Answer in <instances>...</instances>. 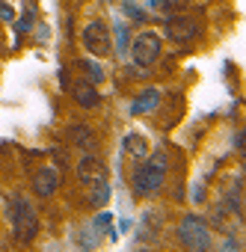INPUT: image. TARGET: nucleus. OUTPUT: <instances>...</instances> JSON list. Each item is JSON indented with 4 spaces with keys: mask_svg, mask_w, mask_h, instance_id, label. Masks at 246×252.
Returning a JSON list of instances; mask_svg holds the SVG:
<instances>
[{
    "mask_svg": "<svg viewBox=\"0 0 246 252\" xmlns=\"http://www.w3.org/2000/svg\"><path fill=\"white\" fill-rule=\"evenodd\" d=\"M166 166H169L166 152H154L152 158H143L140 166L134 169V178H131L134 196H137V199L154 196V193L163 187V181H166Z\"/></svg>",
    "mask_w": 246,
    "mask_h": 252,
    "instance_id": "nucleus-1",
    "label": "nucleus"
},
{
    "mask_svg": "<svg viewBox=\"0 0 246 252\" xmlns=\"http://www.w3.org/2000/svg\"><path fill=\"white\" fill-rule=\"evenodd\" d=\"M178 240L187 252H208L214 246V237H211V228L208 222L199 217V214H184L181 222H178Z\"/></svg>",
    "mask_w": 246,
    "mask_h": 252,
    "instance_id": "nucleus-2",
    "label": "nucleus"
},
{
    "mask_svg": "<svg viewBox=\"0 0 246 252\" xmlns=\"http://www.w3.org/2000/svg\"><path fill=\"white\" fill-rule=\"evenodd\" d=\"M9 220H12V234H15L18 243H30L36 237V231H39V214H36V208L24 196H15L12 199Z\"/></svg>",
    "mask_w": 246,
    "mask_h": 252,
    "instance_id": "nucleus-3",
    "label": "nucleus"
},
{
    "mask_svg": "<svg viewBox=\"0 0 246 252\" xmlns=\"http://www.w3.org/2000/svg\"><path fill=\"white\" fill-rule=\"evenodd\" d=\"M128 54H131V60H134L137 68H146V71H149V68L160 60V54H163V39H160L154 30H143V33H137V36L131 39Z\"/></svg>",
    "mask_w": 246,
    "mask_h": 252,
    "instance_id": "nucleus-4",
    "label": "nucleus"
},
{
    "mask_svg": "<svg viewBox=\"0 0 246 252\" xmlns=\"http://www.w3.org/2000/svg\"><path fill=\"white\" fill-rule=\"evenodd\" d=\"M80 42H83L86 54L95 57V60H104L107 54H113V36H110V27H107V21H101V18H92V21L83 27Z\"/></svg>",
    "mask_w": 246,
    "mask_h": 252,
    "instance_id": "nucleus-5",
    "label": "nucleus"
},
{
    "mask_svg": "<svg viewBox=\"0 0 246 252\" xmlns=\"http://www.w3.org/2000/svg\"><path fill=\"white\" fill-rule=\"evenodd\" d=\"M196 33H199V24H196L193 18H187V15H172V18L166 21V36H169L175 45L193 42Z\"/></svg>",
    "mask_w": 246,
    "mask_h": 252,
    "instance_id": "nucleus-6",
    "label": "nucleus"
},
{
    "mask_svg": "<svg viewBox=\"0 0 246 252\" xmlns=\"http://www.w3.org/2000/svg\"><path fill=\"white\" fill-rule=\"evenodd\" d=\"M74 175H77V181L80 184H95V181H101L104 178V160L98 158V155H92V152H86L80 160H77V166H74Z\"/></svg>",
    "mask_w": 246,
    "mask_h": 252,
    "instance_id": "nucleus-7",
    "label": "nucleus"
},
{
    "mask_svg": "<svg viewBox=\"0 0 246 252\" xmlns=\"http://www.w3.org/2000/svg\"><path fill=\"white\" fill-rule=\"evenodd\" d=\"M60 190V172H57V166H42V169H36V175H33V193L39 196V199H48V196H54Z\"/></svg>",
    "mask_w": 246,
    "mask_h": 252,
    "instance_id": "nucleus-8",
    "label": "nucleus"
},
{
    "mask_svg": "<svg viewBox=\"0 0 246 252\" xmlns=\"http://www.w3.org/2000/svg\"><path fill=\"white\" fill-rule=\"evenodd\" d=\"M68 89H71V98H74V104H80L83 110H95V107L101 104V95H98L95 83H89V80H74Z\"/></svg>",
    "mask_w": 246,
    "mask_h": 252,
    "instance_id": "nucleus-9",
    "label": "nucleus"
},
{
    "mask_svg": "<svg viewBox=\"0 0 246 252\" xmlns=\"http://www.w3.org/2000/svg\"><path fill=\"white\" fill-rule=\"evenodd\" d=\"M65 134H68V143L74 149H80V152H92L98 146V134L89 128V125H68Z\"/></svg>",
    "mask_w": 246,
    "mask_h": 252,
    "instance_id": "nucleus-10",
    "label": "nucleus"
},
{
    "mask_svg": "<svg viewBox=\"0 0 246 252\" xmlns=\"http://www.w3.org/2000/svg\"><path fill=\"white\" fill-rule=\"evenodd\" d=\"M160 98H163V92H160V89H154V86L140 89V92H137V98H134V104H131V116L154 113V110L160 107Z\"/></svg>",
    "mask_w": 246,
    "mask_h": 252,
    "instance_id": "nucleus-11",
    "label": "nucleus"
},
{
    "mask_svg": "<svg viewBox=\"0 0 246 252\" xmlns=\"http://www.w3.org/2000/svg\"><path fill=\"white\" fill-rule=\"evenodd\" d=\"M77 68H80V71L86 74V80H89V83H95V86H98V83H104V77H107V74H104V68H101V63H98L95 57H83V60H77Z\"/></svg>",
    "mask_w": 246,
    "mask_h": 252,
    "instance_id": "nucleus-12",
    "label": "nucleus"
},
{
    "mask_svg": "<svg viewBox=\"0 0 246 252\" xmlns=\"http://www.w3.org/2000/svg\"><path fill=\"white\" fill-rule=\"evenodd\" d=\"M110 36H113V51H119V57H125V54H128V45H131V30H128V24L119 21L116 30H110Z\"/></svg>",
    "mask_w": 246,
    "mask_h": 252,
    "instance_id": "nucleus-13",
    "label": "nucleus"
},
{
    "mask_svg": "<svg viewBox=\"0 0 246 252\" xmlns=\"http://www.w3.org/2000/svg\"><path fill=\"white\" fill-rule=\"evenodd\" d=\"M122 146H125V152H128V155H134L137 160H143V158L149 155V140H146L143 134H128Z\"/></svg>",
    "mask_w": 246,
    "mask_h": 252,
    "instance_id": "nucleus-14",
    "label": "nucleus"
},
{
    "mask_svg": "<svg viewBox=\"0 0 246 252\" xmlns=\"http://www.w3.org/2000/svg\"><path fill=\"white\" fill-rule=\"evenodd\" d=\"M89 187H92V193H89L92 208H104V205L110 202V184H107V178H101V181H95V184H89Z\"/></svg>",
    "mask_w": 246,
    "mask_h": 252,
    "instance_id": "nucleus-15",
    "label": "nucleus"
},
{
    "mask_svg": "<svg viewBox=\"0 0 246 252\" xmlns=\"http://www.w3.org/2000/svg\"><path fill=\"white\" fill-rule=\"evenodd\" d=\"M190 3L193 0H160V9L169 12V15H181V12L190 9Z\"/></svg>",
    "mask_w": 246,
    "mask_h": 252,
    "instance_id": "nucleus-16",
    "label": "nucleus"
},
{
    "mask_svg": "<svg viewBox=\"0 0 246 252\" xmlns=\"http://www.w3.org/2000/svg\"><path fill=\"white\" fill-rule=\"evenodd\" d=\"M122 12L128 18H134V21H146V9H140L134 0H122Z\"/></svg>",
    "mask_w": 246,
    "mask_h": 252,
    "instance_id": "nucleus-17",
    "label": "nucleus"
},
{
    "mask_svg": "<svg viewBox=\"0 0 246 252\" xmlns=\"http://www.w3.org/2000/svg\"><path fill=\"white\" fill-rule=\"evenodd\" d=\"M92 225H95L98 231H107V228H110V214H98V217L92 220Z\"/></svg>",
    "mask_w": 246,
    "mask_h": 252,
    "instance_id": "nucleus-18",
    "label": "nucleus"
},
{
    "mask_svg": "<svg viewBox=\"0 0 246 252\" xmlns=\"http://www.w3.org/2000/svg\"><path fill=\"white\" fill-rule=\"evenodd\" d=\"M18 30H21V33H30V30H33V9H30V12H24V18H21Z\"/></svg>",
    "mask_w": 246,
    "mask_h": 252,
    "instance_id": "nucleus-19",
    "label": "nucleus"
},
{
    "mask_svg": "<svg viewBox=\"0 0 246 252\" xmlns=\"http://www.w3.org/2000/svg\"><path fill=\"white\" fill-rule=\"evenodd\" d=\"M0 18H3V21H12V18H15L12 6H9V3H3V0H0Z\"/></svg>",
    "mask_w": 246,
    "mask_h": 252,
    "instance_id": "nucleus-20",
    "label": "nucleus"
},
{
    "mask_svg": "<svg viewBox=\"0 0 246 252\" xmlns=\"http://www.w3.org/2000/svg\"><path fill=\"white\" fill-rule=\"evenodd\" d=\"M243 140H246V134H243V128H240V131L234 134V146L240 149V155H243Z\"/></svg>",
    "mask_w": 246,
    "mask_h": 252,
    "instance_id": "nucleus-21",
    "label": "nucleus"
}]
</instances>
